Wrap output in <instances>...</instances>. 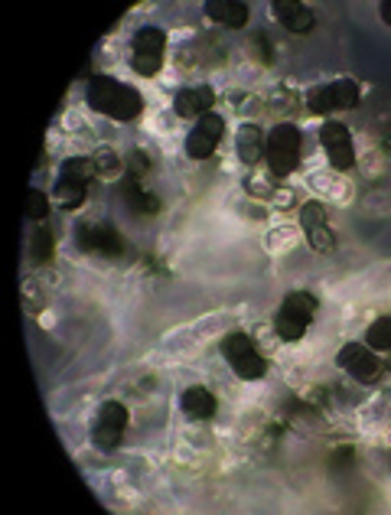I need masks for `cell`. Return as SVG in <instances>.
Here are the masks:
<instances>
[{"instance_id": "obj_6", "label": "cell", "mask_w": 391, "mask_h": 515, "mask_svg": "<svg viewBox=\"0 0 391 515\" xmlns=\"http://www.w3.org/2000/svg\"><path fill=\"white\" fill-rule=\"evenodd\" d=\"M75 245L89 254H105V258H117L125 254V238L111 222H82L75 228Z\"/></svg>"}, {"instance_id": "obj_3", "label": "cell", "mask_w": 391, "mask_h": 515, "mask_svg": "<svg viewBox=\"0 0 391 515\" xmlns=\"http://www.w3.org/2000/svg\"><path fill=\"white\" fill-rule=\"evenodd\" d=\"M300 144H303V137L293 124L271 127L267 144H265V160L274 180H284V176H291V173L297 170V163H300Z\"/></svg>"}, {"instance_id": "obj_23", "label": "cell", "mask_w": 391, "mask_h": 515, "mask_svg": "<svg viewBox=\"0 0 391 515\" xmlns=\"http://www.w3.org/2000/svg\"><path fill=\"white\" fill-rule=\"evenodd\" d=\"M307 108H310L313 115H329V111H336L333 85H317V89L307 91Z\"/></svg>"}, {"instance_id": "obj_11", "label": "cell", "mask_w": 391, "mask_h": 515, "mask_svg": "<svg viewBox=\"0 0 391 515\" xmlns=\"http://www.w3.org/2000/svg\"><path fill=\"white\" fill-rule=\"evenodd\" d=\"M222 134H225V121L219 118V115H205V118L196 121V127L189 131L187 137V154L193 157V160H209V157L219 150V144H222Z\"/></svg>"}, {"instance_id": "obj_25", "label": "cell", "mask_w": 391, "mask_h": 515, "mask_svg": "<svg viewBox=\"0 0 391 515\" xmlns=\"http://www.w3.org/2000/svg\"><path fill=\"white\" fill-rule=\"evenodd\" d=\"M49 202H53V199L46 196L43 190H30L27 193V216L36 219V222H43V219L49 216Z\"/></svg>"}, {"instance_id": "obj_12", "label": "cell", "mask_w": 391, "mask_h": 515, "mask_svg": "<svg viewBox=\"0 0 391 515\" xmlns=\"http://www.w3.org/2000/svg\"><path fill=\"white\" fill-rule=\"evenodd\" d=\"M215 105V89L213 85H193V89H179L177 99H173V111L179 118H205L213 115Z\"/></svg>"}, {"instance_id": "obj_14", "label": "cell", "mask_w": 391, "mask_h": 515, "mask_svg": "<svg viewBox=\"0 0 391 515\" xmlns=\"http://www.w3.org/2000/svg\"><path fill=\"white\" fill-rule=\"evenodd\" d=\"M179 408H183V415L193 417V421H209V417H215V411H219V401H215V395L205 385H189L183 395H179Z\"/></svg>"}, {"instance_id": "obj_15", "label": "cell", "mask_w": 391, "mask_h": 515, "mask_svg": "<svg viewBox=\"0 0 391 515\" xmlns=\"http://www.w3.org/2000/svg\"><path fill=\"white\" fill-rule=\"evenodd\" d=\"M205 17L225 30H241L248 23V4H241V0H209Z\"/></svg>"}, {"instance_id": "obj_21", "label": "cell", "mask_w": 391, "mask_h": 515, "mask_svg": "<svg viewBox=\"0 0 391 515\" xmlns=\"http://www.w3.org/2000/svg\"><path fill=\"white\" fill-rule=\"evenodd\" d=\"M333 85V99H336V111H349V108H356L359 105V82L356 79H349V75H343V79L336 82H329Z\"/></svg>"}, {"instance_id": "obj_26", "label": "cell", "mask_w": 391, "mask_h": 515, "mask_svg": "<svg viewBox=\"0 0 391 515\" xmlns=\"http://www.w3.org/2000/svg\"><path fill=\"white\" fill-rule=\"evenodd\" d=\"M127 167H131V173H127V176H134V180H143V176L151 173V157H147V150H131V160H127Z\"/></svg>"}, {"instance_id": "obj_24", "label": "cell", "mask_w": 391, "mask_h": 515, "mask_svg": "<svg viewBox=\"0 0 391 515\" xmlns=\"http://www.w3.org/2000/svg\"><path fill=\"white\" fill-rule=\"evenodd\" d=\"M91 160H95L98 176H121V157H117L111 147L95 150V154H91Z\"/></svg>"}, {"instance_id": "obj_20", "label": "cell", "mask_w": 391, "mask_h": 515, "mask_svg": "<svg viewBox=\"0 0 391 515\" xmlns=\"http://www.w3.org/2000/svg\"><path fill=\"white\" fill-rule=\"evenodd\" d=\"M59 176H65V180H75V183H85V186H89V183L98 176L95 160H91V157H69V160L63 163Z\"/></svg>"}, {"instance_id": "obj_22", "label": "cell", "mask_w": 391, "mask_h": 515, "mask_svg": "<svg viewBox=\"0 0 391 515\" xmlns=\"http://www.w3.org/2000/svg\"><path fill=\"white\" fill-rule=\"evenodd\" d=\"M365 343L372 349H382V353H391V317H378L369 330H365Z\"/></svg>"}, {"instance_id": "obj_1", "label": "cell", "mask_w": 391, "mask_h": 515, "mask_svg": "<svg viewBox=\"0 0 391 515\" xmlns=\"http://www.w3.org/2000/svg\"><path fill=\"white\" fill-rule=\"evenodd\" d=\"M89 108L115 121H134L143 111V95L127 82H117L111 75H91L85 89Z\"/></svg>"}, {"instance_id": "obj_9", "label": "cell", "mask_w": 391, "mask_h": 515, "mask_svg": "<svg viewBox=\"0 0 391 515\" xmlns=\"http://www.w3.org/2000/svg\"><path fill=\"white\" fill-rule=\"evenodd\" d=\"M320 144L326 150V160L333 170H349L356 163V144H352V134H349L346 124L326 121L320 127Z\"/></svg>"}, {"instance_id": "obj_27", "label": "cell", "mask_w": 391, "mask_h": 515, "mask_svg": "<svg viewBox=\"0 0 391 515\" xmlns=\"http://www.w3.org/2000/svg\"><path fill=\"white\" fill-rule=\"evenodd\" d=\"M378 13H382V20L391 27V0H385L382 7H378Z\"/></svg>"}, {"instance_id": "obj_5", "label": "cell", "mask_w": 391, "mask_h": 515, "mask_svg": "<svg viewBox=\"0 0 391 515\" xmlns=\"http://www.w3.org/2000/svg\"><path fill=\"white\" fill-rule=\"evenodd\" d=\"M163 53H167V33L161 27H141L131 39V69L143 79L163 69Z\"/></svg>"}, {"instance_id": "obj_13", "label": "cell", "mask_w": 391, "mask_h": 515, "mask_svg": "<svg viewBox=\"0 0 391 515\" xmlns=\"http://www.w3.org/2000/svg\"><path fill=\"white\" fill-rule=\"evenodd\" d=\"M271 10H274L277 23H281L287 33L307 37V33H313V27H317V13H313L307 4H300V0H277Z\"/></svg>"}, {"instance_id": "obj_4", "label": "cell", "mask_w": 391, "mask_h": 515, "mask_svg": "<svg viewBox=\"0 0 391 515\" xmlns=\"http://www.w3.org/2000/svg\"><path fill=\"white\" fill-rule=\"evenodd\" d=\"M222 356L231 365V372L245 382H258L267 375V362L258 353V346L248 333H229L222 339Z\"/></svg>"}, {"instance_id": "obj_28", "label": "cell", "mask_w": 391, "mask_h": 515, "mask_svg": "<svg viewBox=\"0 0 391 515\" xmlns=\"http://www.w3.org/2000/svg\"><path fill=\"white\" fill-rule=\"evenodd\" d=\"M91 63H89V59H85V63H82V69H79V79H91Z\"/></svg>"}, {"instance_id": "obj_16", "label": "cell", "mask_w": 391, "mask_h": 515, "mask_svg": "<svg viewBox=\"0 0 391 515\" xmlns=\"http://www.w3.org/2000/svg\"><path fill=\"white\" fill-rule=\"evenodd\" d=\"M265 144L267 137L261 134L258 124H241L239 134H235V147H239V157L241 163H248V167H255V163H261V157H265Z\"/></svg>"}, {"instance_id": "obj_18", "label": "cell", "mask_w": 391, "mask_h": 515, "mask_svg": "<svg viewBox=\"0 0 391 515\" xmlns=\"http://www.w3.org/2000/svg\"><path fill=\"white\" fill-rule=\"evenodd\" d=\"M53 196H56V202H59V209H65V212H75V209L85 202V183H75V180H65V176H59Z\"/></svg>"}, {"instance_id": "obj_17", "label": "cell", "mask_w": 391, "mask_h": 515, "mask_svg": "<svg viewBox=\"0 0 391 515\" xmlns=\"http://www.w3.org/2000/svg\"><path fill=\"white\" fill-rule=\"evenodd\" d=\"M121 196H125L127 206H131L134 212H141V216H157V212H161V199L143 190V180L125 176V180H121Z\"/></svg>"}, {"instance_id": "obj_7", "label": "cell", "mask_w": 391, "mask_h": 515, "mask_svg": "<svg viewBox=\"0 0 391 515\" xmlns=\"http://www.w3.org/2000/svg\"><path fill=\"white\" fill-rule=\"evenodd\" d=\"M127 431V408L121 401H105L98 408V417L91 425V441L98 451H115Z\"/></svg>"}, {"instance_id": "obj_29", "label": "cell", "mask_w": 391, "mask_h": 515, "mask_svg": "<svg viewBox=\"0 0 391 515\" xmlns=\"http://www.w3.org/2000/svg\"><path fill=\"white\" fill-rule=\"evenodd\" d=\"M385 365H388V372H391V359H388V362H385Z\"/></svg>"}, {"instance_id": "obj_19", "label": "cell", "mask_w": 391, "mask_h": 515, "mask_svg": "<svg viewBox=\"0 0 391 515\" xmlns=\"http://www.w3.org/2000/svg\"><path fill=\"white\" fill-rule=\"evenodd\" d=\"M53 252H56V236L46 226H39L30 236V258H33V264H46L53 262Z\"/></svg>"}, {"instance_id": "obj_8", "label": "cell", "mask_w": 391, "mask_h": 515, "mask_svg": "<svg viewBox=\"0 0 391 515\" xmlns=\"http://www.w3.org/2000/svg\"><path fill=\"white\" fill-rule=\"evenodd\" d=\"M300 228H303L307 245H310L313 252H320V254L336 252V232L329 228L326 206H323V202H317V199L303 202V209H300Z\"/></svg>"}, {"instance_id": "obj_10", "label": "cell", "mask_w": 391, "mask_h": 515, "mask_svg": "<svg viewBox=\"0 0 391 515\" xmlns=\"http://www.w3.org/2000/svg\"><path fill=\"white\" fill-rule=\"evenodd\" d=\"M336 362L356 382H375L382 375V359L375 356V349L369 343H346L336 353Z\"/></svg>"}, {"instance_id": "obj_2", "label": "cell", "mask_w": 391, "mask_h": 515, "mask_svg": "<svg viewBox=\"0 0 391 515\" xmlns=\"http://www.w3.org/2000/svg\"><path fill=\"white\" fill-rule=\"evenodd\" d=\"M317 310H320V300L307 294V290H293L281 300V307H277V317H274V330L277 336L284 339V343H297L303 339L307 333V326L313 323L317 317Z\"/></svg>"}]
</instances>
